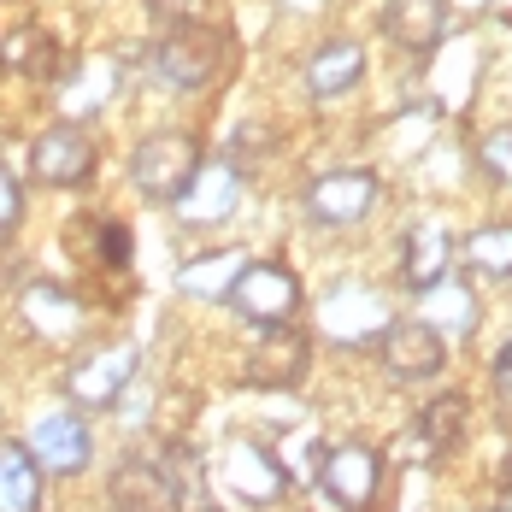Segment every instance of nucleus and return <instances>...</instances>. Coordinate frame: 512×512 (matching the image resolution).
<instances>
[{
  "label": "nucleus",
  "mask_w": 512,
  "mask_h": 512,
  "mask_svg": "<svg viewBox=\"0 0 512 512\" xmlns=\"http://www.w3.org/2000/svg\"><path fill=\"white\" fill-rule=\"evenodd\" d=\"M224 48H230V42H224L218 24H195V18L171 24L154 42L159 83H171V89H206V83L224 71Z\"/></svg>",
  "instance_id": "f257e3e1"
},
{
  "label": "nucleus",
  "mask_w": 512,
  "mask_h": 512,
  "mask_svg": "<svg viewBox=\"0 0 512 512\" xmlns=\"http://www.w3.org/2000/svg\"><path fill=\"white\" fill-rule=\"evenodd\" d=\"M206 165L201 142L189 136V130H159L148 136L136 159H130V183L148 195V201H177L189 183H195V171Z\"/></svg>",
  "instance_id": "f03ea898"
},
{
  "label": "nucleus",
  "mask_w": 512,
  "mask_h": 512,
  "mask_svg": "<svg viewBox=\"0 0 512 512\" xmlns=\"http://www.w3.org/2000/svg\"><path fill=\"white\" fill-rule=\"evenodd\" d=\"M224 301L242 312L248 324L277 330V324H289V318L301 312V277H295L289 265H277V259H248V265L236 271V283H230Z\"/></svg>",
  "instance_id": "7ed1b4c3"
},
{
  "label": "nucleus",
  "mask_w": 512,
  "mask_h": 512,
  "mask_svg": "<svg viewBox=\"0 0 512 512\" xmlns=\"http://www.w3.org/2000/svg\"><path fill=\"white\" fill-rule=\"evenodd\" d=\"M383 201V177L377 171H324V177H312L307 183V218L312 224H330V230H348L359 218H371Z\"/></svg>",
  "instance_id": "20e7f679"
},
{
  "label": "nucleus",
  "mask_w": 512,
  "mask_h": 512,
  "mask_svg": "<svg viewBox=\"0 0 512 512\" xmlns=\"http://www.w3.org/2000/svg\"><path fill=\"white\" fill-rule=\"evenodd\" d=\"M130 377H136V348H130V342L95 348V354H83L77 365H71L65 401H71L77 412H106V407H118V395L130 389Z\"/></svg>",
  "instance_id": "39448f33"
},
{
  "label": "nucleus",
  "mask_w": 512,
  "mask_h": 512,
  "mask_svg": "<svg viewBox=\"0 0 512 512\" xmlns=\"http://www.w3.org/2000/svg\"><path fill=\"white\" fill-rule=\"evenodd\" d=\"M30 177L42 189H83L95 177V142L83 124H53L30 148Z\"/></svg>",
  "instance_id": "423d86ee"
},
{
  "label": "nucleus",
  "mask_w": 512,
  "mask_h": 512,
  "mask_svg": "<svg viewBox=\"0 0 512 512\" xmlns=\"http://www.w3.org/2000/svg\"><path fill=\"white\" fill-rule=\"evenodd\" d=\"M106 501H112V512H183V483H177L159 460L130 454V460L112 465Z\"/></svg>",
  "instance_id": "0eeeda50"
},
{
  "label": "nucleus",
  "mask_w": 512,
  "mask_h": 512,
  "mask_svg": "<svg viewBox=\"0 0 512 512\" xmlns=\"http://www.w3.org/2000/svg\"><path fill=\"white\" fill-rule=\"evenodd\" d=\"M377 354H383V371L395 383H424L448 365V342L424 318H389V330L377 336Z\"/></svg>",
  "instance_id": "6e6552de"
},
{
  "label": "nucleus",
  "mask_w": 512,
  "mask_h": 512,
  "mask_svg": "<svg viewBox=\"0 0 512 512\" xmlns=\"http://www.w3.org/2000/svg\"><path fill=\"white\" fill-rule=\"evenodd\" d=\"M318 483H324V495H330L342 512H365L371 501H377V489H383V454L365 448V442H342V448L324 454Z\"/></svg>",
  "instance_id": "1a4fd4ad"
},
{
  "label": "nucleus",
  "mask_w": 512,
  "mask_h": 512,
  "mask_svg": "<svg viewBox=\"0 0 512 512\" xmlns=\"http://www.w3.org/2000/svg\"><path fill=\"white\" fill-rule=\"evenodd\" d=\"M224 483H230L248 507H271V501H283V495H289V465L277 460L265 442L236 436V442L224 448Z\"/></svg>",
  "instance_id": "9d476101"
},
{
  "label": "nucleus",
  "mask_w": 512,
  "mask_h": 512,
  "mask_svg": "<svg viewBox=\"0 0 512 512\" xmlns=\"http://www.w3.org/2000/svg\"><path fill=\"white\" fill-rule=\"evenodd\" d=\"M307 371H312V336L307 330H289V324L265 330L259 348L248 354V365H242V377L254 389H295Z\"/></svg>",
  "instance_id": "9b49d317"
},
{
  "label": "nucleus",
  "mask_w": 512,
  "mask_h": 512,
  "mask_svg": "<svg viewBox=\"0 0 512 512\" xmlns=\"http://www.w3.org/2000/svg\"><path fill=\"white\" fill-rule=\"evenodd\" d=\"M42 471L53 477H77L89 454H95V436H89V424H83V412H48V418H36L30 424V442H24Z\"/></svg>",
  "instance_id": "f8f14e48"
},
{
  "label": "nucleus",
  "mask_w": 512,
  "mask_h": 512,
  "mask_svg": "<svg viewBox=\"0 0 512 512\" xmlns=\"http://www.w3.org/2000/svg\"><path fill=\"white\" fill-rule=\"evenodd\" d=\"M18 312H24V324L42 342H53V348H65V342L83 336V301L65 283H53V277H30L24 295H18Z\"/></svg>",
  "instance_id": "ddd939ff"
},
{
  "label": "nucleus",
  "mask_w": 512,
  "mask_h": 512,
  "mask_svg": "<svg viewBox=\"0 0 512 512\" xmlns=\"http://www.w3.org/2000/svg\"><path fill=\"white\" fill-rule=\"evenodd\" d=\"M318 330L336 336V342H377V336L389 330V307H383V295H371V289H359V283H342V289L324 295Z\"/></svg>",
  "instance_id": "4468645a"
},
{
  "label": "nucleus",
  "mask_w": 512,
  "mask_h": 512,
  "mask_svg": "<svg viewBox=\"0 0 512 512\" xmlns=\"http://www.w3.org/2000/svg\"><path fill=\"white\" fill-rule=\"evenodd\" d=\"M177 218L183 224H224L236 206H242V165L236 159H218V165H201L195 183L177 195Z\"/></svg>",
  "instance_id": "2eb2a0df"
},
{
  "label": "nucleus",
  "mask_w": 512,
  "mask_h": 512,
  "mask_svg": "<svg viewBox=\"0 0 512 512\" xmlns=\"http://www.w3.org/2000/svg\"><path fill=\"white\" fill-rule=\"evenodd\" d=\"M130 224L118 218H101V212H83L65 224V254L89 271H130Z\"/></svg>",
  "instance_id": "dca6fc26"
},
{
  "label": "nucleus",
  "mask_w": 512,
  "mask_h": 512,
  "mask_svg": "<svg viewBox=\"0 0 512 512\" xmlns=\"http://www.w3.org/2000/svg\"><path fill=\"white\" fill-rule=\"evenodd\" d=\"M465 424H471L465 395H436L430 407L412 418V454H418V460H442V454H454L460 436H465Z\"/></svg>",
  "instance_id": "f3484780"
},
{
  "label": "nucleus",
  "mask_w": 512,
  "mask_h": 512,
  "mask_svg": "<svg viewBox=\"0 0 512 512\" xmlns=\"http://www.w3.org/2000/svg\"><path fill=\"white\" fill-rule=\"evenodd\" d=\"M359 77H365V48L348 42V36L324 42V48L307 59V95L312 101H342Z\"/></svg>",
  "instance_id": "a211bd4d"
},
{
  "label": "nucleus",
  "mask_w": 512,
  "mask_h": 512,
  "mask_svg": "<svg viewBox=\"0 0 512 512\" xmlns=\"http://www.w3.org/2000/svg\"><path fill=\"white\" fill-rule=\"evenodd\" d=\"M448 265H454V242H448L436 224L407 230V242H401V283H407L412 295L436 289V283L448 277Z\"/></svg>",
  "instance_id": "6ab92c4d"
},
{
  "label": "nucleus",
  "mask_w": 512,
  "mask_h": 512,
  "mask_svg": "<svg viewBox=\"0 0 512 512\" xmlns=\"http://www.w3.org/2000/svg\"><path fill=\"white\" fill-rule=\"evenodd\" d=\"M383 30L395 36V48L430 53L442 42V30H448V6H442V0H389Z\"/></svg>",
  "instance_id": "aec40b11"
},
{
  "label": "nucleus",
  "mask_w": 512,
  "mask_h": 512,
  "mask_svg": "<svg viewBox=\"0 0 512 512\" xmlns=\"http://www.w3.org/2000/svg\"><path fill=\"white\" fill-rule=\"evenodd\" d=\"M42 477L24 442H0V512H42Z\"/></svg>",
  "instance_id": "412c9836"
},
{
  "label": "nucleus",
  "mask_w": 512,
  "mask_h": 512,
  "mask_svg": "<svg viewBox=\"0 0 512 512\" xmlns=\"http://www.w3.org/2000/svg\"><path fill=\"white\" fill-rule=\"evenodd\" d=\"M0 65H6L12 77H36V83H48L53 71L65 65V48L53 42V30H42V24H24V30H12V36H6Z\"/></svg>",
  "instance_id": "4be33fe9"
},
{
  "label": "nucleus",
  "mask_w": 512,
  "mask_h": 512,
  "mask_svg": "<svg viewBox=\"0 0 512 512\" xmlns=\"http://www.w3.org/2000/svg\"><path fill=\"white\" fill-rule=\"evenodd\" d=\"M418 301H424L418 318H424L436 336H448V330H454V336H471V330H477V301H471V289L454 283V277H442V283H436V289H424Z\"/></svg>",
  "instance_id": "5701e85b"
},
{
  "label": "nucleus",
  "mask_w": 512,
  "mask_h": 512,
  "mask_svg": "<svg viewBox=\"0 0 512 512\" xmlns=\"http://www.w3.org/2000/svg\"><path fill=\"white\" fill-rule=\"evenodd\" d=\"M465 265L483 277H512V224H483L465 236Z\"/></svg>",
  "instance_id": "b1692460"
},
{
  "label": "nucleus",
  "mask_w": 512,
  "mask_h": 512,
  "mask_svg": "<svg viewBox=\"0 0 512 512\" xmlns=\"http://www.w3.org/2000/svg\"><path fill=\"white\" fill-rule=\"evenodd\" d=\"M242 265H248L242 254H224V259H195V265H183L177 289H183V295H230V283H236V271H242Z\"/></svg>",
  "instance_id": "393cba45"
},
{
  "label": "nucleus",
  "mask_w": 512,
  "mask_h": 512,
  "mask_svg": "<svg viewBox=\"0 0 512 512\" xmlns=\"http://www.w3.org/2000/svg\"><path fill=\"white\" fill-rule=\"evenodd\" d=\"M477 159H483V171H489L501 189H512V124L489 130V136L477 142Z\"/></svg>",
  "instance_id": "a878e982"
},
{
  "label": "nucleus",
  "mask_w": 512,
  "mask_h": 512,
  "mask_svg": "<svg viewBox=\"0 0 512 512\" xmlns=\"http://www.w3.org/2000/svg\"><path fill=\"white\" fill-rule=\"evenodd\" d=\"M18 218H24V189H18V177L0 165V236H12Z\"/></svg>",
  "instance_id": "bb28decb"
},
{
  "label": "nucleus",
  "mask_w": 512,
  "mask_h": 512,
  "mask_svg": "<svg viewBox=\"0 0 512 512\" xmlns=\"http://www.w3.org/2000/svg\"><path fill=\"white\" fill-rule=\"evenodd\" d=\"M489 377H495V395H501V401H512V342L495 354V371H489Z\"/></svg>",
  "instance_id": "cd10ccee"
},
{
  "label": "nucleus",
  "mask_w": 512,
  "mask_h": 512,
  "mask_svg": "<svg viewBox=\"0 0 512 512\" xmlns=\"http://www.w3.org/2000/svg\"><path fill=\"white\" fill-rule=\"evenodd\" d=\"M501 483H507V489H512V454H507V465H501Z\"/></svg>",
  "instance_id": "c85d7f7f"
},
{
  "label": "nucleus",
  "mask_w": 512,
  "mask_h": 512,
  "mask_svg": "<svg viewBox=\"0 0 512 512\" xmlns=\"http://www.w3.org/2000/svg\"><path fill=\"white\" fill-rule=\"evenodd\" d=\"M154 6H189V0H154Z\"/></svg>",
  "instance_id": "c756f323"
},
{
  "label": "nucleus",
  "mask_w": 512,
  "mask_h": 512,
  "mask_svg": "<svg viewBox=\"0 0 512 512\" xmlns=\"http://www.w3.org/2000/svg\"><path fill=\"white\" fill-rule=\"evenodd\" d=\"M295 6H318V0H295Z\"/></svg>",
  "instance_id": "7c9ffc66"
},
{
  "label": "nucleus",
  "mask_w": 512,
  "mask_h": 512,
  "mask_svg": "<svg viewBox=\"0 0 512 512\" xmlns=\"http://www.w3.org/2000/svg\"><path fill=\"white\" fill-rule=\"evenodd\" d=\"M495 512H512V507H495Z\"/></svg>",
  "instance_id": "2f4dec72"
},
{
  "label": "nucleus",
  "mask_w": 512,
  "mask_h": 512,
  "mask_svg": "<svg viewBox=\"0 0 512 512\" xmlns=\"http://www.w3.org/2000/svg\"><path fill=\"white\" fill-rule=\"evenodd\" d=\"M201 512H218V507H201Z\"/></svg>",
  "instance_id": "473e14b6"
}]
</instances>
